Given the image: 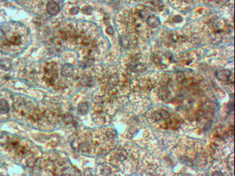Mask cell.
Instances as JSON below:
<instances>
[{
    "label": "cell",
    "mask_w": 235,
    "mask_h": 176,
    "mask_svg": "<svg viewBox=\"0 0 235 176\" xmlns=\"http://www.w3.org/2000/svg\"><path fill=\"white\" fill-rule=\"evenodd\" d=\"M57 78V66L54 63H49L45 67V75L44 79L49 85H53L56 79Z\"/></svg>",
    "instance_id": "6da1fadb"
},
{
    "label": "cell",
    "mask_w": 235,
    "mask_h": 176,
    "mask_svg": "<svg viewBox=\"0 0 235 176\" xmlns=\"http://www.w3.org/2000/svg\"><path fill=\"white\" fill-rule=\"evenodd\" d=\"M215 76L221 81L229 82V83H233L234 82V75L231 73V71H230L229 70H218V71H216V72H215Z\"/></svg>",
    "instance_id": "7a4b0ae2"
},
{
    "label": "cell",
    "mask_w": 235,
    "mask_h": 176,
    "mask_svg": "<svg viewBox=\"0 0 235 176\" xmlns=\"http://www.w3.org/2000/svg\"><path fill=\"white\" fill-rule=\"evenodd\" d=\"M46 10L48 13L50 15H56L60 11V6L59 4L55 1H50L47 3Z\"/></svg>",
    "instance_id": "3957f363"
},
{
    "label": "cell",
    "mask_w": 235,
    "mask_h": 176,
    "mask_svg": "<svg viewBox=\"0 0 235 176\" xmlns=\"http://www.w3.org/2000/svg\"><path fill=\"white\" fill-rule=\"evenodd\" d=\"M129 70L132 72L142 73L145 71V67H144L143 64L136 60L133 62V63H131L130 65L129 66Z\"/></svg>",
    "instance_id": "277c9868"
},
{
    "label": "cell",
    "mask_w": 235,
    "mask_h": 176,
    "mask_svg": "<svg viewBox=\"0 0 235 176\" xmlns=\"http://www.w3.org/2000/svg\"><path fill=\"white\" fill-rule=\"evenodd\" d=\"M147 24L149 27L151 28H157L160 25V20L159 18L154 16V15H150L147 18Z\"/></svg>",
    "instance_id": "5b68a950"
},
{
    "label": "cell",
    "mask_w": 235,
    "mask_h": 176,
    "mask_svg": "<svg viewBox=\"0 0 235 176\" xmlns=\"http://www.w3.org/2000/svg\"><path fill=\"white\" fill-rule=\"evenodd\" d=\"M73 73H74V68L71 64H64V66L62 67V69H61V75H63L65 78H68L72 76Z\"/></svg>",
    "instance_id": "8992f818"
},
{
    "label": "cell",
    "mask_w": 235,
    "mask_h": 176,
    "mask_svg": "<svg viewBox=\"0 0 235 176\" xmlns=\"http://www.w3.org/2000/svg\"><path fill=\"white\" fill-rule=\"evenodd\" d=\"M80 83L81 85L86 87H91L93 86L94 84V79L93 77L91 76H88V75H85L80 80Z\"/></svg>",
    "instance_id": "52a82bcc"
},
{
    "label": "cell",
    "mask_w": 235,
    "mask_h": 176,
    "mask_svg": "<svg viewBox=\"0 0 235 176\" xmlns=\"http://www.w3.org/2000/svg\"><path fill=\"white\" fill-rule=\"evenodd\" d=\"M169 95H170V92L168 90V88L166 87H162L158 89V96L160 99H162V100L166 101L168 98H169Z\"/></svg>",
    "instance_id": "ba28073f"
},
{
    "label": "cell",
    "mask_w": 235,
    "mask_h": 176,
    "mask_svg": "<svg viewBox=\"0 0 235 176\" xmlns=\"http://www.w3.org/2000/svg\"><path fill=\"white\" fill-rule=\"evenodd\" d=\"M119 42H120V45L123 48H129L132 45V40H131L130 38L127 36V35L121 36L120 38H119Z\"/></svg>",
    "instance_id": "9c48e42d"
},
{
    "label": "cell",
    "mask_w": 235,
    "mask_h": 176,
    "mask_svg": "<svg viewBox=\"0 0 235 176\" xmlns=\"http://www.w3.org/2000/svg\"><path fill=\"white\" fill-rule=\"evenodd\" d=\"M10 143V137L7 133H1L0 134V145L1 146H7Z\"/></svg>",
    "instance_id": "30bf717a"
},
{
    "label": "cell",
    "mask_w": 235,
    "mask_h": 176,
    "mask_svg": "<svg viewBox=\"0 0 235 176\" xmlns=\"http://www.w3.org/2000/svg\"><path fill=\"white\" fill-rule=\"evenodd\" d=\"M9 107L8 103L4 99H0V114H6L9 112Z\"/></svg>",
    "instance_id": "8fae6325"
},
{
    "label": "cell",
    "mask_w": 235,
    "mask_h": 176,
    "mask_svg": "<svg viewBox=\"0 0 235 176\" xmlns=\"http://www.w3.org/2000/svg\"><path fill=\"white\" fill-rule=\"evenodd\" d=\"M12 64L10 60L7 59H3L0 60V67L3 71H8L11 68Z\"/></svg>",
    "instance_id": "7c38bea8"
},
{
    "label": "cell",
    "mask_w": 235,
    "mask_h": 176,
    "mask_svg": "<svg viewBox=\"0 0 235 176\" xmlns=\"http://www.w3.org/2000/svg\"><path fill=\"white\" fill-rule=\"evenodd\" d=\"M89 111V105L86 103H81L78 106V112L81 115H84Z\"/></svg>",
    "instance_id": "4fadbf2b"
},
{
    "label": "cell",
    "mask_w": 235,
    "mask_h": 176,
    "mask_svg": "<svg viewBox=\"0 0 235 176\" xmlns=\"http://www.w3.org/2000/svg\"><path fill=\"white\" fill-rule=\"evenodd\" d=\"M7 42L9 43V45L18 46V45L21 43V38L19 35H13L9 38V40L7 41Z\"/></svg>",
    "instance_id": "5bb4252c"
},
{
    "label": "cell",
    "mask_w": 235,
    "mask_h": 176,
    "mask_svg": "<svg viewBox=\"0 0 235 176\" xmlns=\"http://www.w3.org/2000/svg\"><path fill=\"white\" fill-rule=\"evenodd\" d=\"M127 155H128L127 152H126L125 150H119V152L116 153L115 157H116L117 160L119 161H125V159H126Z\"/></svg>",
    "instance_id": "9a60e30c"
},
{
    "label": "cell",
    "mask_w": 235,
    "mask_h": 176,
    "mask_svg": "<svg viewBox=\"0 0 235 176\" xmlns=\"http://www.w3.org/2000/svg\"><path fill=\"white\" fill-rule=\"evenodd\" d=\"M150 3L155 10H161L163 8V4L161 0H151Z\"/></svg>",
    "instance_id": "2e32d148"
},
{
    "label": "cell",
    "mask_w": 235,
    "mask_h": 176,
    "mask_svg": "<svg viewBox=\"0 0 235 176\" xmlns=\"http://www.w3.org/2000/svg\"><path fill=\"white\" fill-rule=\"evenodd\" d=\"M151 117H152V119H153L154 121H157V122L162 121L163 120L162 114V111H161V110H160V111H156V112H154V114H152Z\"/></svg>",
    "instance_id": "e0dca14e"
},
{
    "label": "cell",
    "mask_w": 235,
    "mask_h": 176,
    "mask_svg": "<svg viewBox=\"0 0 235 176\" xmlns=\"http://www.w3.org/2000/svg\"><path fill=\"white\" fill-rule=\"evenodd\" d=\"M78 150H79V151L82 152V153H87V152L90 151V147L87 143L82 142V143H81V144L78 146Z\"/></svg>",
    "instance_id": "ac0fdd59"
},
{
    "label": "cell",
    "mask_w": 235,
    "mask_h": 176,
    "mask_svg": "<svg viewBox=\"0 0 235 176\" xmlns=\"http://www.w3.org/2000/svg\"><path fill=\"white\" fill-rule=\"evenodd\" d=\"M151 60L152 61V63L155 65H160L162 64V59L158 56V55L157 54H152L151 56Z\"/></svg>",
    "instance_id": "d6986e66"
},
{
    "label": "cell",
    "mask_w": 235,
    "mask_h": 176,
    "mask_svg": "<svg viewBox=\"0 0 235 176\" xmlns=\"http://www.w3.org/2000/svg\"><path fill=\"white\" fill-rule=\"evenodd\" d=\"M118 81H119V78H118V77H116V76H112V77L108 80V85H109L110 86L113 87L115 85H117Z\"/></svg>",
    "instance_id": "ffe728a7"
},
{
    "label": "cell",
    "mask_w": 235,
    "mask_h": 176,
    "mask_svg": "<svg viewBox=\"0 0 235 176\" xmlns=\"http://www.w3.org/2000/svg\"><path fill=\"white\" fill-rule=\"evenodd\" d=\"M139 15L140 17L143 18V19H144V20H147V18L150 16V14H149V13H148V11L147 9H142V10H140V11L139 12Z\"/></svg>",
    "instance_id": "44dd1931"
},
{
    "label": "cell",
    "mask_w": 235,
    "mask_h": 176,
    "mask_svg": "<svg viewBox=\"0 0 235 176\" xmlns=\"http://www.w3.org/2000/svg\"><path fill=\"white\" fill-rule=\"evenodd\" d=\"M64 121L65 123H67V124H69V123H71L73 121V118L72 117L71 115H69V114H66V115H64Z\"/></svg>",
    "instance_id": "7402d4cb"
},
{
    "label": "cell",
    "mask_w": 235,
    "mask_h": 176,
    "mask_svg": "<svg viewBox=\"0 0 235 176\" xmlns=\"http://www.w3.org/2000/svg\"><path fill=\"white\" fill-rule=\"evenodd\" d=\"M92 11H93V9L90 7V6H86L82 9V12L86 13V14H91L92 13Z\"/></svg>",
    "instance_id": "603a6c76"
},
{
    "label": "cell",
    "mask_w": 235,
    "mask_h": 176,
    "mask_svg": "<svg viewBox=\"0 0 235 176\" xmlns=\"http://www.w3.org/2000/svg\"><path fill=\"white\" fill-rule=\"evenodd\" d=\"M107 136H108L109 139H114V138L116 137V133L114 131H108V132H107Z\"/></svg>",
    "instance_id": "cb8c5ba5"
},
{
    "label": "cell",
    "mask_w": 235,
    "mask_h": 176,
    "mask_svg": "<svg viewBox=\"0 0 235 176\" xmlns=\"http://www.w3.org/2000/svg\"><path fill=\"white\" fill-rule=\"evenodd\" d=\"M79 10H80V9H79V8L77 7V6H76V7H73V8H71V9H70V13L72 15H75L77 14L78 13H79Z\"/></svg>",
    "instance_id": "d4e9b609"
},
{
    "label": "cell",
    "mask_w": 235,
    "mask_h": 176,
    "mask_svg": "<svg viewBox=\"0 0 235 176\" xmlns=\"http://www.w3.org/2000/svg\"><path fill=\"white\" fill-rule=\"evenodd\" d=\"M183 20V18L181 17L180 16H176V17H174V18H173V21L174 22H176V23H179V22H181Z\"/></svg>",
    "instance_id": "484cf974"
},
{
    "label": "cell",
    "mask_w": 235,
    "mask_h": 176,
    "mask_svg": "<svg viewBox=\"0 0 235 176\" xmlns=\"http://www.w3.org/2000/svg\"><path fill=\"white\" fill-rule=\"evenodd\" d=\"M107 32H108L109 35H113L114 34V29L111 26H108L107 28Z\"/></svg>",
    "instance_id": "4316f807"
},
{
    "label": "cell",
    "mask_w": 235,
    "mask_h": 176,
    "mask_svg": "<svg viewBox=\"0 0 235 176\" xmlns=\"http://www.w3.org/2000/svg\"><path fill=\"white\" fill-rule=\"evenodd\" d=\"M4 32H3L2 29H0V40H2L3 38H4Z\"/></svg>",
    "instance_id": "83f0119b"
},
{
    "label": "cell",
    "mask_w": 235,
    "mask_h": 176,
    "mask_svg": "<svg viewBox=\"0 0 235 176\" xmlns=\"http://www.w3.org/2000/svg\"><path fill=\"white\" fill-rule=\"evenodd\" d=\"M205 1H212V0H205Z\"/></svg>",
    "instance_id": "f1b7e54d"
}]
</instances>
